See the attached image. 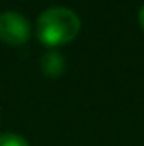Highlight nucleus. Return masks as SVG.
<instances>
[{
    "instance_id": "obj_1",
    "label": "nucleus",
    "mask_w": 144,
    "mask_h": 146,
    "mask_svg": "<svg viewBox=\"0 0 144 146\" xmlns=\"http://www.w3.org/2000/svg\"><path fill=\"white\" fill-rule=\"evenodd\" d=\"M80 27L81 21L76 12L66 7H54L44 10L37 17L36 34L44 46L56 48L73 41L78 36Z\"/></svg>"
},
{
    "instance_id": "obj_2",
    "label": "nucleus",
    "mask_w": 144,
    "mask_h": 146,
    "mask_svg": "<svg viewBox=\"0 0 144 146\" xmlns=\"http://www.w3.org/2000/svg\"><path fill=\"white\" fill-rule=\"evenodd\" d=\"M31 37V24L19 12L0 14V41L9 46H20Z\"/></svg>"
},
{
    "instance_id": "obj_3",
    "label": "nucleus",
    "mask_w": 144,
    "mask_h": 146,
    "mask_svg": "<svg viewBox=\"0 0 144 146\" xmlns=\"http://www.w3.org/2000/svg\"><path fill=\"white\" fill-rule=\"evenodd\" d=\"M41 70L42 73L48 76V78H59L65 68H66V61H65V56L56 51V49H51L48 51L42 58H41Z\"/></svg>"
},
{
    "instance_id": "obj_4",
    "label": "nucleus",
    "mask_w": 144,
    "mask_h": 146,
    "mask_svg": "<svg viewBox=\"0 0 144 146\" xmlns=\"http://www.w3.org/2000/svg\"><path fill=\"white\" fill-rule=\"evenodd\" d=\"M0 146H29V141L15 133L0 134Z\"/></svg>"
},
{
    "instance_id": "obj_5",
    "label": "nucleus",
    "mask_w": 144,
    "mask_h": 146,
    "mask_svg": "<svg viewBox=\"0 0 144 146\" xmlns=\"http://www.w3.org/2000/svg\"><path fill=\"white\" fill-rule=\"evenodd\" d=\"M139 24H141V27H143V31H144V5L139 10Z\"/></svg>"
}]
</instances>
